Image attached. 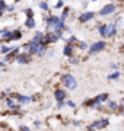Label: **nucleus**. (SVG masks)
<instances>
[{"mask_svg":"<svg viewBox=\"0 0 124 131\" xmlns=\"http://www.w3.org/2000/svg\"><path fill=\"white\" fill-rule=\"evenodd\" d=\"M111 69L114 71H117V70H120V64H117V63H111V66H110Z\"/></svg>","mask_w":124,"mask_h":131,"instance_id":"c756f323","label":"nucleus"},{"mask_svg":"<svg viewBox=\"0 0 124 131\" xmlns=\"http://www.w3.org/2000/svg\"><path fill=\"white\" fill-rule=\"evenodd\" d=\"M105 31H107V38H114L115 35H117V31H118V29H117L114 22H110V24H107Z\"/></svg>","mask_w":124,"mask_h":131,"instance_id":"0eeeda50","label":"nucleus"},{"mask_svg":"<svg viewBox=\"0 0 124 131\" xmlns=\"http://www.w3.org/2000/svg\"><path fill=\"white\" fill-rule=\"evenodd\" d=\"M66 105H67V106H70V108H75V106H76V105H75V102H72V101H67Z\"/></svg>","mask_w":124,"mask_h":131,"instance_id":"473e14b6","label":"nucleus"},{"mask_svg":"<svg viewBox=\"0 0 124 131\" xmlns=\"http://www.w3.org/2000/svg\"><path fill=\"white\" fill-rule=\"evenodd\" d=\"M20 38H22V32L19 29H13L12 31V41H19Z\"/></svg>","mask_w":124,"mask_h":131,"instance_id":"f3484780","label":"nucleus"},{"mask_svg":"<svg viewBox=\"0 0 124 131\" xmlns=\"http://www.w3.org/2000/svg\"><path fill=\"white\" fill-rule=\"evenodd\" d=\"M25 13H26L28 18H34V10L32 9H26V10H25Z\"/></svg>","mask_w":124,"mask_h":131,"instance_id":"7c9ffc66","label":"nucleus"},{"mask_svg":"<svg viewBox=\"0 0 124 131\" xmlns=\"http://www.w3.org/2000/svg\"><path fill=\"white\" fill-rule=\"evenodd\" d=\"M95 18V12H83V13L79 16V22H82V24H86V22H89V20H92V19Z\"/></svg>","mask_w":124,"mask_h":131,"instance_id":"6e6552de","label":"nucleus"},{"mask_svg":"<svg viewBox=\"0 0 124 131\" xmlns=\"http://www.w3.org/2000/svg\"><path fill=\"white\" fill-rule=\"evenodd\" d=\"M108 98H110V96H108V93H101V95H98V96H95V102L96 103H102V102H107V101H108Z\"/></svg>","mask_w":124,"mask_h":131,"instance_id":"ddd939ff","label":"nucleus"},{"mask_svg":"<svg viewBox=\"0 0 124 131\" xmlns=\"http://www.w3.org/2000/svg\"><path fill=\"white\" fill-rule=\"evenodd\" d=\"M63 105H64L63 102H58V103H57V106H58V108H63Z\"/></svg>","mask_w":124,"mask_h":131,"instance_id":"c9c22d12","label":"nucleus"},{"mask_svg":"<svg viewBox=\"0 0 124 131\" xmlns=\"http://www.w3.org/2000/svg\"><path fill=\"white\" fill-rule=\"evenodd\" d=\"M121 3H123V6H124V0H121Z\"/></svg>","mask_w":124,"mask_h":131,"instance_id":"4c0bfd02","label":"nucleus"},{"mask_svg":"<svg viewBox=\"0 0 124 131\" xmlns=\"http://www.w3.org/2000/svg\"><path fill=\"white\" fill-rule=\"evenodd\" d=\"M63 54L66 57H72L75 56V44H66L63 48Z\"/></svg>","mask_w":124,"mask_h":131,"instance_id":"9d476101","label":"nucleus"},{"mask_svg":"<svg viewBox=\"0 0 124 131\" xmlns=\"http://www.w3.org/2000/svg\"><path fill=\"white\" fill-rule=\"evenodd\" d=\"M69 15H70V9H69V7H64V9H63V13L60 15V19L64 22V20L69 18Z\"/></svg>","mask_w":124,"mask_h":131,"instance_id":"412c9836","label":"nucleus"},{"mask_svg":"<svg viewBox=\"0 0 124 131\" xmlns=\"http://www.w3.org/2000/svg\"><path fill=\"white\" fill-rule=\"evenodd\" d=\"M38 7H39L41 10H44V12H47V10H48V3H47V2H39V3H38Z\"/></svg>","mask_w":124,"mask_h":131,"instance_id":"a878e982","label":"nucleus"},{"mask_svg":"<svg viewBox=\"0 0 124 131\" xmlns=\"http://www.w3.org/2000/svg\"><path fill=\"white\" fill-rule=\"evenodd\" d=\"M45 52H47V45H45V44L43 42V44H41V45L38 47V51H37V56H44Z\"/></svg>","mask_w":124,"mask_h":131,"instance_id":"aec40b11","label":"nucleus"},{"mask_svg":"<svg viewBox=\"0 0 124 131\" xmlns=\"http://www.w3.org/2000/svg\"><path fill=\"white\" fill-rule=\"evenodd\" d=\"M105 28H107V24L99 25V26L96 28V31H98V34H99L101 38H107V31H105Z\"/></svg>","mask_w":124,"mask_h":131,"instance_id":"4468645a","label":"nucleus"},{"mask_svg":"<svg viewBox=\"0 0 124 131\" xmlns=\"http://www.w3.org/2000/svg\"><path fill=\"white\" fill-rule=\"evenodd\" d=\"M35 20H34V18H28L26 19V20H25V26H26V28H29V29H34L35 28Z\"/></svg>","mask_w":124,"mask_h":131,"instance_id":"a211bd4d","label":"nucleus"},{"mask_svg":"<svg viewBox=\"0 0 124 131\" xmlns=\"http://www.w3.org/2000/svg\"><path fill=\"white\" fill-rule=\"evenodd\" d=\"M60 20H61V19H60V16H56V15H50V16H47L45 22H47L48 32H53V31L56 29V26L58 25V22H60Z\"/></svg>","mask_w":124,"mask_h":131,"instance_id":"20e7f679","label":"nucleus"},{"mask_svg":"<svg viewBox=\"0 0 124 131\" xmlns=\"http://www.w3.org/2000/svg\"><path fill=\"white\" fill-rule=\"evenodd\" d=\"M2 41H6V42L12 41V32L10 31H5L3 35H2Z\"/></svg>","mask_w":124,"mask_h":131,"instance_id":"6ab92c4d","label":"nucleus"},{"mask_svg":"<svg viewBox=\"0 0 124 131\" xmlns=\"http://www.w3.org/2000/svg\"><path fill=\"white\" fill-rule=\"evenodd\" d=\"M58 39H61L58 34H56V32H48V34H45V37H44V41H43V42L45 44V45H48V44H54V42H57Z\"/></svg>","mask_w":124,"mask_h":131,"instance_id":"423d86ee","label":"nucleus"},{"mask_svg":"<svg viewBox=\"0 0 124 131\" xmlns=\"http://www.w3.org/2000/svg\"><path fill=\"white\" fill-rule=\"evenodd\" d=\"M15 2H20V0H15Z\"/></svg>","mask_w":124,"mask_h":131,"instance_id":"58836bf2","label":"nucleus"},{"mask_svg":"<svg viewBox=\"0 0 124 131\" xmlns=\"http://www.w3.org/2000/svg\"><path fill=\"white\" fill-rule=\"evenodd\" d=\"M110 121H108V118H101V119H96L95 122H92L91 125L88 127V130L89 131H94V130H102L105 127H108Z\"/></svg>","mask_w":124,"mask_h":131,"instance_id":"39448f33","label":"nucleus"},{"mask_svg":"<svg viewBox=\"0 0 124 131\" xmlns=\"http://www.w3.org/2000/svg\"><path fill=\"white\" fill-rule=\"evenodd\" d=\"M110 3H115V2H118V0H108Z\"/></svg>","mask_w":124,"mask_h":131,"instance_id":"e433bc0d","label":"nucleus"},{"mask_svg":"<svg viewBox=\"0 0 124 131\" xmlns=\"http://www.w3.org/2000/svg\"><path fill=\"white\" fill-rule=\"evenodd\" d=\"M63 6H64V0H58L54 7H56V9H63Z\"/></svg>","mask_w":124,"mask_h":131,"instance_id":"cd10ccee","label":"nucleus"},{"mask_svg":"<svg viewBox=\"0 0 124 131\" xmlns=\"http://www.w3.org/2000/svg\"><path fill=\"white\" fill-rule=\"evenodd\" d=\"M15 48H16V47H9V45H3V47H2V54H5V56H6V54H10V52H12V51L15 50Z\"/></svg>","mask_w":124,"mask_h":131,"instance_id":"4be33fe9","label":"nucleus"},{"mask_svg":"<svg viewBox=\"0 0 124 131\" xmlns=\"http://www.w3.org/2000/svg\"><path fill=\"white\" fill-rule=\"evenodd\" d=\"M73 125H75V127H79V125H80V121L75 119V121H73Z\"/></svg>","mask_w":124,"mask_h":131,"instance_id":"f704fd0d","label":"nucleus"},{"mask_svg":"<svg viewBox=\"0 0 124 131\" xmlns=\"http://www.w3.org/2000/svg\"><path fill=\"white\" fill-rule=\"evenodd\" d=\"M105 48H107V41L101 39V41L92 42L91 45H89V50H88V52H89V56H94V54H99L101 51H104Z\"/></svg>","mask_w":124,"mask_h":131,"instance_id":"f257e3e1","label":"nucleus"},{"mask_svg":"<svg viewBox=\"0 0 124 131\" xmlns=\"http://www.w3.org/2000/svg\"><path fill=\"white\" fill-rule=\"evenodd\" d=\"M66 41V44H76L77 42V38L75 37V35H70V37L67 38V39H64Z\"/></svg>","mask_w":124,"mask_h":131,"instance_id":"393cba45","label":"nucleus"},{"mask_svg":"<svg viewBox=\"0 0 124 131\" xmlns=\"http://www.w3.org/2000/svg\"><path fill=\"white\" fill-rule=\"evenodd\" d=\"M69 63H70V64H77V63H79V58H77L76 56L69 57Z\"/></svg>","mask_w":124,"mask_h":131,"instance_id":"bb28decb","label":"nucleus"},{"mask_svg":"<svg viewBox=\"0 0 124 131\" xmlns=\"http://www.w3.org/2000/svg\"><path fill=\"white\" fill-rule=\"evenodd\" d=\"M7 106H9V108H15V103H13L12 99H7Z\"/></svg>","mask_w":124,"mask_h":131,"instance_id":"2f4dec72","label":"nucleus"},{"mask_svg":"<svg viewBox=\"0 0 124 131\" xmlns=\"http://www.w3.org/2000/svg\"><path fill=\"white\" fill-rule=\"evenodd\" d=\"M19 130H20V131H31L28 127H25V125H20V127H19Z\"/></svg>","mask_w":124,"mask_h":131,"instance_id":"72a5a7b5","label":"nucleus"},{"mask_svg":"<svg viewBox=\"0 0 124 131\" xmlns=\"http://www.w3.org/2000/svg\"><path fill=\"white\" fill-rule=\"evenodd\" d=\"M117 12V5L115 3H108V5H104L99 10V16L102 18H107V16H111Z\"/></svg>","mask_w":124,"mask_h":131,"instance_id":"7ed1b4c3","label":"nucleus"},{"mask_svg":"<svg viewBox=\"0 0 124 131\" xmlns=\"http://www.w3.org/2000/svg\"><path fill=\"white\" fill-rule=\"evenodd\" d=\"M118 105L120 103L117 101H112V99H108L107 101V108L110 109V111H118Z\"/></svg>","mask_w":124,"mask_h":131,"instance_id":"f8f14e48","label":"nucleus"},{"mask_svg":"<svg viewBox=\"0 0 124 131\" xmlns=\"http://www.w3.org/2000/svg\"><path fill=\"white\" fill-rule=\"evenodd\" d=\"M31 54L29 52H22V54H19V56L16 57V61L18 63H20V64H26V63H31Z\"/></svg>","mask_w":124,"mask_h":131,"instance_id":"1a4fd4ad","label":"nucleus"},{"mask_svg":"<svg viewBox=\"0 0 124 131\" xmlns=\"http://www.w3.org/2000/svg\"><path fill=\"white\" fill-rule=\"evenodd\" d=\"M61 82L63 84L66 86L67 89H76V86H77V80L75 79V76L70 74V73H66V74H63L61 76Z\"/></svg>","mask_w":124,"mask_h":131,"instance_id":"f03ea898","label":"nucleus"},{"mask_svg":"<svg viewBox=\"0 0 124 131\" xmlns=\"http://www.w3.org/2000/svg\"><path fill=\"white\" fill-rule=\"evenodd\" d=\"M88 131H89V130H88Z\"/></svg>","mask_w":124,"mask_h":131,"instance_id":"a19ab883","label":"nucleus"},{"mask_svg":"<svg viewBox=\"0 0 124 131\" xmlns=\"http://www.w3.org/2000/svg\"><path fill=\"white\" fill-rule=\"evenodd\" d=\"M118 114L121 117H124V98L121 99V102H120V105H118Z\"/></svg>","mask_w":124,"mask_h":131,"instance_id":"b1692460","label":"nucleus"},{"mask_svg":"<svg viewBox=\"0 0 124 131\" xmlns=\"http://www.w3.org/2000/svg\"><path fill=\"white\" fill-rule=\"evenodd\" d=\"M92 2H98V0H92Z\"/></svg>","mask_w":124,"mask_h":131,"instance_id":"ea45409f","label":"nucleus"},{"mask_svg":"<svg viewBox=\"0 0 124 131\" xmlns=\"http://www.w3.org/2000/svg\"><path fill=\"white\" fill-rule=\"evenodd\" d=\"M120 77H121V71H120V70L112 71L111 74H108V76H107V79H108V80H118Z\"/></svg>","mask_w":124,"mask_h":131,"instance_id":"dca6fc26","label":"nucleus"},{"mask_svg":"<svg viewBox=\"0 0 124 131\" xmlns=\"http://www.w3.org/2000/svg\"><path fill=\"white\" fill-rule=\"evenodd\" d=\"M79 48H80L82 51H88V50H89V45H88V42L80 41V42H79Z\"/></svg>","mask_w":124,"mask_h":131,"instance_id":"5701e85b","label":"nucleus"},{"mask_svg":"<svg viewBox=\"0 0 124 131\" xmlns=\"http://www.w3.org/2000/svg\"><path fill=\"white\" fill-rule=\"evenodd\" d=\"M15 98L18 99L20 103H29L31 101H32V98H29V96H24V95H16Z\"/></svg>","mask_w":124,"mask_h":131,"instance_id":"2eb2a0df","label":"nucleus"},{"mask_svg":"<svg viewBox=\"0 0 124 131\" xmlns=\"http://www.w3.org/2000/svg\"><path fill=\"white\" fill-rule=\"evenodd\" d=\"M3 10H7V5L3 0H0V12H3Z\"/></svg>","mask_w":124,"mask_h":131,"instance_id":"c85d7f7f","label":"nucleus"},{"mask_svg":"<svg viewBox=\"0 0 124 131\" xmlns=\"http://www.w3.org/2000/svg\"><path fill=\"white\" fill-rule=\"evenodd\" d=\"M54 98L57 99L58 102H63V101L67 98L66 90H63V89H56V92H54Z\"/></svg>","mask_w":124,"mask_h":131,"instance_id":"9b49d317","label":"nucleus"}]
</instances>
